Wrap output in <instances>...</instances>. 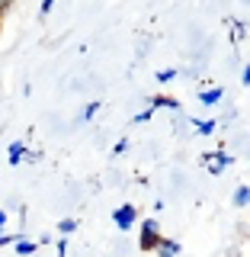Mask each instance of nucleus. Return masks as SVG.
Returning a JSON list of instances; mask_svg holds the SVG:
<instances>
[{"label": "nucleus", "mask_w": 250, "mask_h": 257, "mask_svg": "<svg viewBox=\"0 0 250 257\" xmlns=\"http://www.w3.org/2000/svg\"><path fill=\"white\" fill-rule=\"evenodd\" d=\"M29 155V148H26V145H23V142H13L10 145V148H7V161H10V164L16 167V164H20V161L23 158H26Z\"/></svg>", "instance_id": "423d86ee"}, {"label": "nucleus", "mask_w": 250, "mask_h": 257, "mask_svg": "<svg viewBox=\"0 0 250 257\" xmlns=\"http://www.w3.org/2000/svg\"><path fill=\"white\" fill-rule=\"evenodd\" d=\"M16 238H20V235H0V247H4V244H16Z\"/></svg>", "instance_id": "6ab92c4d"}, {"label": "nucleus", "mask_w": 250, "mask_h": 257, "mask_svg": "<svg viewBox=\"0 0 250 257\" xmlns=\"http://www.w3.org/2000/svg\"><path fill=\"white\" fill-rule=\"evenodd\" d=\"M13 247H16V254H20V257H32V254L39 251V244H36V241H26L23 235L16 238V244H13Z\"/></svg>", "instance_id": "6e6552de"}, {"label": "nucleus", "mask_w": 250, "mask_h": 257, "mask_svg": "<svg viewBox=\"0 0 250 257\" xmlns=\"http://www.w3.org/2000/svg\"><path fill=\"white\" fill-rule=\"evenodd\" d=\"M125 148H128V139H119L116 145H112V155H122Z\"/></svg>", "instance_id": "f3484780"}, {"label": "nucleus", "mask_w": 250, "mask_h": 257, "mask_svg": "<svg viewBox=\"0 0 250 257\" xmlns=\"http://www.w3.org/2000/svg\"><path fill=\"white\" fill-rule=\"evenodd\" d=\"M96 112H100V100H93V103H87V106H84V122H90V119L96 116Z\"/></svg>", "instance_id": "f8f14e48"}, {"label": "nucleus", "mask_w": 250, "mask_h": 257, "mask_svg": "<svg viewBox=\"0 0 250 257\" xmlns=\"http://www.w3.org/2000/svg\"><path fill=\"white\" fill-rule=\"evenodd\" d=\"M13 4H16V0H0V16H4L7 10H10V7H13Z\"/></svg>", "instance_id": "aec40b11"}, {"label": "nucleus", "mask_w": 250, "mask_h": 257, "mask_svg": "<svg viewBox=\"0 0 250 257\" xmlns=\"http://www.w3.org/2000/svg\"><path fill=\"white\" fill-rule=\"evenodd\" d=\"M192 125H196V132H199V135H212L215 128H218V122H215V119H196Z\"/></svg>", "instance_id": "1a4fd4ad"}, {"label": "nucleus", "mask_w": 250, "mask_h": 257, "mask_svg": "<svg viewBox=\"0 0 250 257\" xmlns=\"http://www.w3.org/2000/svg\"><path fill=\"white\" fill-rule=\"evenodd\" d=\"M135 222H138V209H135V206H119L116 209V212H112V225H116V228L119 231H132L135 228Z\"/></svg>", "instance_id": "f03ea898"}, {"label": "nucleus", "mask_w": 250, "mask_h": 257, "mask_svg": "<svg viewBox=\"0 0 250 257\" xmlns=\"http://www.w3.org/2000/svg\"><path fill=\"white\" fill-rule=\"evenodd\" d=\"M231 161H234V158L224 155V151H208V155H202V167H205L208 174H221Z\"/></svg>", "instance_id": "7ed1b4c3"}, {"label": "nucleus", "mask_w": 250, "mask_h": 257, "mask_svg": "<svg viewBox=\"0 0 250 257\" xmlns=\"http://www.w3.org/2000/svg\"><path fill=\"white\" fill-rule=\"evenodd\" d=\"M157 80H160V84H170V80H176V68H164V71H157Z\"/></svg>", "instance_id": "ddd939ff"}, {"label": "nucleus", "mask_w": 250, "mask_h": 257, "mask_svg": "<svg viewBox=\"0 0 250 257\" xmlns=\"http://www.w3.org/2000/svg\"><path fill=\"white\" fill-rule=\"evenodd\" d=\"M154 254H157V257H180V241H173V238H160V244L154 247Z\"/></svg>", "instance_id": "39448f33"}, {"label": "nucleus", "mask_w": 250, "mask_h": 257, "mask_svg": "<svg viewBox=\"0 0 250 257\" xmlns=\"http://www.w3.org/2000/svg\"><path fill=\"white\" fill-rule=\"evenodd\" d=\"M221 96H224L221 87H205V90H199V103H202V106H218Z\"/></svg>", "instance_id": "20e7f679"}, {"label": "nucleus", "mask_w": 250, "mask_h": 257, "mask_svg": "<svg viewBox=\"0 0 250 257\" xmlns=\"http://www.w3.org/2000/svg\"><path fill=\"white\" fill-rule=\"evenodd\" d=\"M231 203L234 206H250V187H237L234 196H231Z\"/></svg>", "instance_id": "9d476101"}, {"label": "nucleus", "mask_w": 250, "mask_h": 257, "mask_svg": "<svg viewBox=\"0 0 250 257\" xmlns=\"http://www.w3.org/2000/svg\"><path fill=\"white\" fill-rule=\"evenodd\" d=\"M55 251H58V257H68V238H58V244H55Z\"/></svg>", "instance_id": "2eb2a0df"}, {"label": "nucleus", "mask_w": 250, "mask_h": 257, "mask_svg": "<svg viewBox=\"0 0 250 257\" xmlns=\"http://www.w3.org/2000/svg\"><path fill=\"white\" fill-rule=\"evenodd\" d=\"M151 106H154V109H180V100H176V96L157 93V96H151Z\"/></svg>", "instance_id": "0eeeda50"}, {"label": "nucleus", "mask_w": 250, "mask_h": 257, "mask_svg": "<svg viewBox=\"0 0 250 257\" xmlns=\"http://www.w3.org/2000/svg\"><path fill=\"white\" fill-rule=\"evenodd\" d=\"M154 116V106H148V109H141L138 116H135V122H148V119Z\"/></svg>", "instance_id": "dca6fc26"}, {"label": "nucleus", "mask_w": 250, "mask_h": 257, "mask_svg": "<svg viewBox=\"0 0 250 257\" xmlns=\"http://www.w3.org/2000/svg\"><path fill=\"white\" fill-rule=\"evenodd\" d=\"M4 228H7V212L0 209V231H4Z\"/></svg>", "instance_id": "412c9836"}, {"label": "nucleus", "mask_w": 250, "mask_h": 257, "mask_svg": "<svg viewBox=\"0 0 250 257\" xmlns=\"http://www.w3.org/2000/svg\"><path fill=\"white\" fill-rule=\"evenodd\" d=\"M55 4H58V0H42V4H39V13H42V16H48V13L55 10Z\"/></svg>", "instance_id": "4468645a"}, {"label": "nucleus", "mask_w": 250, "mask_h": 257, "mask_svg": "<svg viewBox=\"0 0 250 257\" xmlns=\"http://www.w3.org/2000/svg\"><path fill=\"white\" fill-rule=\"evenodd\" d=\"M240 84L250 87V64H244V71H240Z\"/></svg>", "instance_id": "a211bd4d"}, {"label": "nucleus", "mask_w": 250, "mask_h": 257, "mask_svg": "<svg viewBox=\"0 0 250 257\" xmlns=\"http://www.w3.org/2000/svg\"><path fill=\"white\" fill-rule=\"evenodd\" d=\"M74 231H77V219H61V222H58V235L71 238Z\"/></svg>", "instance_id": "9b49d317"}, {"label": "nucleus", "mask_w": 250, "mask_h": 257, "mask_svg": "<svg viewBox=\"0 0 250 257\" xmlns=\"http://www.w3.org/2000/svg\"><path fill=\"white\" fill-rule=\"evenodd\" d=\"M160 225H157V219H144L141 222V231H138V247L141 251H154V247L160 244Z\"/></svg>", "instance_id": "f257e3e1"}]
</instances>
